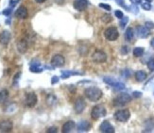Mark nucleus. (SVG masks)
<instances>
[{
	"label": "nucleus",
	"mask_w": 154,
	"mask_h": 133,
	"mask_svg": "<svg viewBox=\"0 0 154 133\" xmlns=\"http://www.w3.org/2000/svg\"><path fill=\"white\" fill-rule=\"evenodd\" d=\"M131 101V97L130 94H126V92H122V94H118L115 99H113V106L115 107H124L128 103Z\"/></svg>",
	"instance_id": "nucleus-2"
},
{
	"label": "nucleus",
	"mask_w": 154,
	"mask_h": 133,
	"mask_svg": "<svg viewBox=\"0 0 154 133\" xmlns=\"http://www.w3.org/2000/svg\"><path fill=\"white\" fill-rule=\"evenodd\" d=\"M103 81L107 83L108 85L112 86V87H115L116 89H124L125 88V85L123 83L117 81V80L113 79V78H109V76H105L103 78Z\"/></svg>",
	"instance_id": "nucleus-9"
},
{
	"label": "nucleus",
	"mask_w": 154,
	"mask_h": 133,
	"mask_svg": "<svg viewBox=\"0 0 154 133\" xmlns=\"http://www.w3.org/2000/svg\"><path fill=\"white\" fill-rule=\"evenodd\" d=\"M131 117L130 110L127 109L118 110L115 113V119L118 122H127Z\"/></svg>",
	"instance_id": "nucleus-4"
},
{
	"label": "nucleus",
	"mask_w": 154,
	"mask_h": 133,
	"mask_svg": "<svg viewBox=\"0 0 154 133\" xmlns=\"http://www.w3.org/2000/svg\"><path fill=\"white\" fill-rule=\"evenodd\" d=\"M11 40V33L5 30V31H2L0 33V44L4 45H7L9 44Z\"/></svg>",
	"instance_id": "nucleus-16"
},
{
	"label": "nucleus",
	"mask_w": 154,
	"mask_h": 133,
	"mask_svg": "<svg viewBox=\"0 0 154 133\" xmlns=\"http://www.w3.org/2000/svg\"><path fill=\"white\" fill-rule=\"evenodd\" d=\"M35 1H36L37 3H44V2L47 1V0H35Z\"/></svg>",
	"instance_id": "nucleus-37"
},
{
	"label": "nucleus",
	"mask_w": 154,
	"mask_h": 133,
	"mask_svg": "<svg viewBox=\"0 0 154 133\" xmlns=\"http://www.w3.org/2000/svg\"><path fill=\"white\" fill-rule=\"evenodd\" d=\"M11 9H6V10L3 11V14H4V15H9V14L11 13Z\"/></svg>",
	"instance_id": "nucleus-31"
},
{
	"label": "nucleus",
	"mask_w": 154,
	"mask_h": 133,
	"mask_svg": "<svg viewBox=\"0 0 154 133\" xmlns=\"http://www.w3.org/2000/svg\"><path fill=\"white\" fill-rule=\"evenodd\" d=\"M57 131H58V128H55V126H53V128H48V129H47V132L55 133V132H57Z\"/></svg>",
	"instance_id": "nucleus-30"
},
{
	"label": "nucleus",
	"mask_w": 154,
	"mask_h": 133,
	"mask_svg": "<svg viewBox=\"0 0 154 133\" xmlns=\"http://www.w3.org/2000/svg\"><path fill=\"white\" fill-rule=\"evenodd\" d=\"M136 32H137V35L139 36V37H141V38H146V37L149 36V30L147 29L146 27L138 26L136 27Z\"/></svg>",
	"instance_id": "nucleus-17"
},
{
	"label": "nucleus",
	"mask_w": 154,
	"mask_h": 133,
	"mask_svg": "<svg viewBox=\"0 0 154 133\" xmlns=\"http://www.w3.org/2000/svg\"><path fill=\"white\" fill-rule=\"evenodd\" d=\"M76 126V124L74 121H67L64 125L63 126V128H61V131L63 133H68L71 132Z\"/></svg>",
	"instance_id": "nucleus-18"
},
{
	"label": "nucleus",
	"mask_w": 154,
	"mask_h": 133,
	"mask_svg": "<svg viewBox=\"0 0 154 133\" xmlns=\"http://www.w3.org/2000/svg\"><path fill=\"white\" fill-rule=\"evenodd\" d=\"M27 15H29V13H27V10L25 6H20L15 12V16L19 19H26V18H27Z\"/></svg>",
	"instance_id": "nucleus-14"
},
{
	"label": "nucleus",
	"mask_w": 154,
	"mask_h": 133,
	"mask_svg": "<svg viewBox=\"0 0 154 133\" xmlns=\"http://www.w3.org/2000/svg\"><path fill=\"white\" fill-rule=\"evenodd\" d=\"M92 59H93V61L97 63H103L107 61V55L105 52L101 50H97L92 55Z\"/></svg>",
	"instance_id": "nucleus-7"
},
{
	"label": "nucleus",
	"mask_w": 154,
	"mask_h": 133,
	"mask_svg": "<svg viewBox=\"0 0 154 133\" xmlns=\"http://www.w3.org/2000/svg\"><path fill=\"white\" fill-rule=\"evenodd\" d=\"M99 131L103 133H113L115 132V128L108 121H103L99 126Z\"/></svg>",
	"instance_id": "nucleus-12"
},
{
	"label": "nucleus",
	"mask_w": 154,
	"mask_h": 133,
	"mask_svg": "<svg viewBox=\"0 0 154 133\" xmlns=\"http://www.w3.org/2000/svg\"><path fill=\"white\" fill-rule=\"evenodd\" d=\"M12 122L10 120H2L0 121V132H10L12 129Z\"/></svg>",
	"instance_id": "nucleus-11"
},
{
	"label": "nucleus",
	"mask_w": 154,
	"mask_h": 133,
	"mask_svg": "<svg viewBox=\"0 0 154 133\" xmlns=\"http://www.w3.org/2000/svg\"><path fill=\"white\" fill-rule=\"evenodd\" d=\"M142 8L144 9V10H146V11H149L150 9H151V5H150L149 2L144 1V2L142 3Z\"/></svg>",
	"instance_id": "nucleus-25"
},
{
	"label": "nucleus",
	"mask_w": 154,
	"mask_h": 133,
	"mask_svg": "<svg viewBox=\"0 0 154 133\" xmlns=\"http://www.w3.org/2000/svg\"><path fill=\"white\" fill-rule=\"evenodd\" d=\"M150 45H151L152 46V47L154 48V38L151 40V42H150Z\"/></svg>",
	"instance_id": "nucleus-38"
},
{
	"label": "nucleus",
	"mask_w": 154,
	"mask_h": 133,
	"mask_svg": "<svg viewBox=\"0 0 154 133\" xmlns=\"http://www.w3.org/2000/svg\"><path fill=\"white\" fill-rule=\"evenodd\" d=\"M107 110L102 105H97V106L93 107L91 111V117L94 120H98L101 117H104L106 115Z\"/></svg>",
	"instance_id": "nucleus-3"
},
{
	"label": "nucleus",
	"mask_w": 154,
	"mask_h": 133,
	"mask_svg": "<svg viewBox=\"0 0 154 133\" xmlns=\"http://www.w3.org/2000/svg\"><path fill=\"white\" fill-rule=\"evenodd\" d=\"M115 16L119 18V19H122L123 17H124V14H123V12L121 11H116L115 12Z\"/></svg>",
	"instance_id": "nucleus-29"
},
{
	"label": "nucleus",
	"mask_w": 154,
	"mask_h": 133,
	"mask_svg": "<svg viewBox=\"0 0 154 133\" xmlns=\"http://www.w3.org/2000/svg\"><path fill=\"white\" fill-rule=\"evenodd\" d=\"M144 51H145V49H144V47H135L134 49H133V56L134 57H136V58H138V57H141L143 54H144Z\"/></svg>",
	"instance_id": "nucleus-23"
},
{
	"label": "nucleus",
	"mask_w": 154,
	"mask_h": 133,
	"mask_svg": "<svg viewBox=\"0 0 154 133\" xmlns=\"http://www.w3.org/2000/svg\"><path fill=\"white\" fill-rule=\"evenodd\" d=\"M147 76V73L142 70L137 71V72L135 73V79H136L138 82H143L144 80H146Z\"/></svg>",
	"instance_id": "nucleus-20"
},
{
	"label": "nucleus",
	"mask_w": 154,
	"mask_h": 133,
	"mask_svg": "<svg viewBox=\"0 0 154 133\" xmlns=\"http://www.w3.org/2000/svg\"><path fill=\"white\" fill-rule=\"evenodd\" d=\"M104 36L108 41H115L119 37V32L115 27H110L104 31Z\"/></svg>",
	"instance_id": "nucleus-5"
},
{
	"label": "nucleus",
	"mask_w": 154,
	"mask_h": 133,
	"mask_svg": "<svg viewBox=\"0 0 154 133\" xmlns=\"http://www.w3.org/2000/svg\"><path fill=\"white\" fill-rule=\"evenodd\" d=\"M133 37H134L133 29H132L131 27H128L127 30H126V32H125V38H126V40L129 41V42H131L132 39H133Z\"/></svg>",
	"instance_id": "nucleus-21"
},
{
	"label": "nucleus",
	"mask_w": 154,
	"mask_h": 133,
	"mask_svg": "<svg viewBox=\"0 0 154 133\" xmlns=\"http://www.w3.org/2000/svg\"><path fill=\"white\" fill-rule=\"evenodd\" d=\"M38 102V97H37L36 94L34 92H29V94H26V97H25V105L29 108L34 107L35 105Z\"/></svg>",
	"instance_id": "nucleus-6"
},
{
	"label": "nucleus",
	"mask_w": 154,
	"mask_h": 133,
	"mask_svg": "<svg viewBox=\"0 0 154 133\" xmlns=\"http://www.w3.org/2000/svg\"><path fill=\"white\" fill-rule=\"evenodd\" d=\"M131 1L133 3V4H137V3L141 2V0H131Z\"/></svg>",
	"instance_id": "nucleus-36"
},
{
	"label": "nucleus",
	"mask_w": 154,
	"mask_h": 133,
	"mask_svg": "<svg viewBox=\"0 0 154 133\" xmlns=\"http://www.w3.org/2000/svg\"><path fill=\"white\" fill-rule=\"evenodd\" d=\"M8 98H9L8 90H2V91H0V104L6 102Z\"/></svg>",
	"instance_id": "nucleus-22"
},
{
	"label": "nucleus",
	"mask_w": 154,
	"mask_h": 133,
	"mask_svg": "<svg viewBox=\"0 0 154 133\" xmlns=\"http://www.w3.org/2000/svg\"><path fill=\"white\" fill-rule=\"evenodd\" d=\"M87 7H88L87 0H75V2H74V8H75V10L79 11H82L86 10Z\"/></svg>",
	"instance_id": "nucleus-13"
},
{
	"label": "nucleus",
	"mask_w": 154,
	"mask_h": 133,
	"mask_svg": "<svg viewBox=\"0 0 154 133\" xmlns=\"http://www.w3.org/2000/svg\"><path fill=\"white\" fill-rule=\"evenodd\" d=\"M16 46H17V50L20 52V53H25L27 50V42L26 39H20L18 40L17 44H16Z\"/></svg>",
	"instance_id": "nucleus-15"
},
{
	"label": "nucleus",
	"mask_w": 154,
	"mask_h": 133,
	"mask_svg": "<svg viewBox=\"0 0 154 133\" xmlns=\"http://www.w3.org/2000/svg\"><path fill=\"white\" fill-rule=\"evenodd\" d=\"M86 108V102L82 97H79L74 104V110L77 113H81Z\"/></svg>",
	"instance_id": "nucleus-8"
},
{
	"label": "nucleus",
	"mask_w": 154,
	"mask_h": 133,
	"mask_svg": "<svg viewBox=\"0 0 154 133\" xmlns=\"http://www.w3.org/2000/svg\"><path fill=\"white\" fill-rule=\"evenodd\" d=\"M77 128H78V130L79 132H84V131H88L89 129H90L91 125H90V123L87 121H82L79 124Z\"/></svg>",
	"instance_id": "nucleus-19"
},
{
	"label": "nucleus",
	"mask_w": 154,
	"mask_h": 133,
	"mask_svg": "<svg viewBox=\"0 0 154 133\" xmlns=\"http://www.w3.org/2000/svg\"><path fill=\"white\" fill-rule=\"evenodd\" d=\"M65 63V60H64L63 56H61L60 54H57L53 56L51 60V64L55 67H61Z\"/></svg>",
	"instance_id": "nucleus-10"
},
{
	"label": "nucleus",
	"mask_w": 154,
	"mask_h": 133,
	"mask_svg": "<svg viewBox=\"0 0 154 133\" xmlns=\"http://www.w3.org/2000/svg\"><path fill=\"white\" fill-rule=\"evenodd\" d=\"M123 50H124V52H123V53H124V54H127V53H128V51H129L128 46H123Z\"/></svg>",
	"instance_id": "nucleus-32"
},
{
	"label": "nucleus",
	"mask_w": 154,
	"mask_h": 133,
	"mask_svg": "<svg viewBox=\"0 0 154 133\" xmlns=\"http://www.w3.org/2000/svg\"><path fill=\"white\" fill-rule=\"evenodd\" d=\"M84 94H85V96L88 98V100H90L92 102L98 101L103 95L102 91H101L99 88L94 87V86L86 89L84 91Z\"/></svg>",
	"instance_id": "nucleus-1"
},
{
	"label": "nucleus",
	"mask_w": 154,
	"mask_h": 133,
	"mask_svg": "<svg viewBox=\"0 0 154 133\" xmlns=\"http://www.w3.org/2000/svg\"><path fill=\"white\" fill-rule=\"evenodd\" d=\"M58 81H59V78H58L57 76H53V79H52V83L54 84L55 82H58Z\"/></svg>",
	"instance_id": "nucleus-33"
},
{
	"label": "nucleus",
	"mask_w": 154,
	"mask_h": 133,
	"mask_svg": "<svg viewBox=\"0 0 154 133\" xmlns=\"http://www.w3.org/2000/svg\"><path fill=\"white\" fill-rule=\"evenodd\" d=\"M133 95H134L135 97H138V96H140L141 94H140L139 92H133Z\"/></svg>",
	"instance_id": "nucleus-35"
},
{
	"label": "nucleus",
	"mask_w": 154,
	"mask_h": 133,
	"mask_svg": "<svg viewBox=\"0 0 154 133\" xmlns=\"http://www.w3.org/2000/svg\"><path fill=\"white\" fill-rule=\"evenodd\" d=\"M147 68H149L150 71H154V59H151V60L149 61V63H147Z\"/></svg>",
	"instance_id": "nucleus-26"
},
{
	"label": "nucleus",
	"mask_w": 154,
	"mask_h": 133,
	"mask_svg": "<svg viewBox=\"0 0 154 133\" xmlns=\"http://www.w3.org/2000/svg\"><path fill=\"white\" fill-rule=\"evenodd\" d=\"M129 21V18L128 17H123L121 19V22H120V27H122V29H124L125 27V25L128 23Z\"/></svg>",
	"instance_id": "nucleus-27"
},
{
	"label": "nucleus",
	"mask_w": 154,
	"mask_h": 133,
	"mask_svg": "<svg viewBox=\"0 0 154 133\" xmlns=\"http://www.w3.org/2000/svg\"><path fill=\"white\" fill-rule=\"evenodd\" d=\"M101 19H102V21L104 23H109L112 21V16H111L110 14H103Z\"/></svg>",
	"instance_id": "nucleus-24"
},
{
	"label": "nucleus",
	"mask_w": 154,
	"mask_h": 133,
	"mask_svg": "<svg viewBox=\"0 0 154 133\" xmlns=\"http://www.w3.org/2000/svg\"><path fill=\"white\" fill-rule=\"evenodd\" d=\"M117 1V4L120 5V6H124L125 7V5H124V3H123V0H116Z\"/></svg>",
	"instance_id": "nucleus-34"
},
{
	"label": "nucleus",
	"mask_w": 154,
	"mask_h": 133,
	"mask_svg": "<svg viewBox=\"0 0 154 133\" xmlns=\"http://www.w3.org/2000/svg\"><path fill=\"white\" fill-rule=\"evenodd\" d=\"M99 7H100V8H102V9H104V10H106V11H111V10H112V8H111V6H110V5H108V4H103V3H100V4H99Z\"/></svg>",
	"instance_id": "nucleus-28"
}]
</instances>
